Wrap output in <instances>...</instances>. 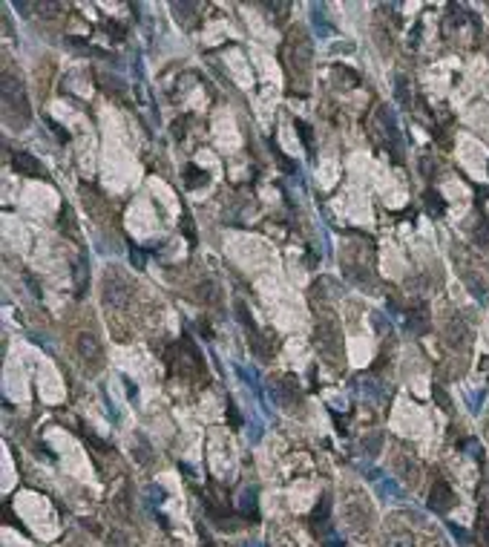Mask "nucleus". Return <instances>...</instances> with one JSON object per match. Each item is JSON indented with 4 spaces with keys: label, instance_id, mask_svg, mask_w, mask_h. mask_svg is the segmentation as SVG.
<instances>
[{
    "label": "nucleus",
    "instance_id": "obj_1",
    "mask_svg": "<svg viewBox=\"0 0 489 547\" xmlns=\"http://www.w3.org/2000/svg\"><path fill=\"white\" fill-rule=\"evenodd\" d=\"M3 104H6V121L12 118V112H17L21 127L29 124V101L23 95V84L12 72H3Z\"/></svg>",
    "mask_w": 489,
    "mask_h": 547
},
{
    "label": "nucleus",
    "instance_id": "obj_2",
    "mask_svg": "<svg viewBox=\"0 0 489 547\" xmlns=\"http://www.w3.org/2000/svg\"><path fill=\"white\" fill-rule=\"evenodd\" d=\"M130 294H132L130 282L112 268L110 274H107V279H104V299L112 303V306H127V303H130Z\"/></svg>",
    "mask_w": 489,
    "mask_h": 547
},
{
    "label": "nucleus",
    "instance_id": "obj_3",
    "mask_svg": "<svg viewBox=\"0 0 489 547\" xmlns=\"http://www.w3.org/2000/svg\"><path fill=\"white\" fill-rule=\"evenodd\" d=\"M317 346L322 349V354H328V357L340 360V354H343L340 328H337L334 323H320V326H317Z\"/></svg>",
    "mask_w": 489,
    "mask_h": 547
},
{
    "label": "nucleus",
    "instance_id": "obj_4",
    "mask_svg": "<svg viewBox=\"0 0 489 547\" xmlns=\"http://www.w3.org/2000/svg\"><path fill=\"white\" fill-rule=\"evenodd\" d=\"M78 354L87 363H92L95 369H101V360H104V349L98 343V337L95 334H81L78 337Z\"/></svg>",
    "mask_w": 489,
    "mask_h": 547
},
{
    "label": "nucleus",
    "instance_id": "obj_5",
    "mask_svg": "<svg viewBox=\"0 0 489 547\" xmlns=\"http://www.w3.org/2000/svg\"><path fill=\"white\" fill-rule=\"evenodd\" d=\"M12 164H15V170L17 173H23V176H29V179H46V170L41 167V161L35 159V156H29V153H15V159H12Z\"/></svg>",
    "mask_w": 489,
    "mask_h": 547
},
{
    "label": "nucleus",
    "instance_id": "obj_6",
    "mask_svg": "<svg viewBox=\"0 0 489 547\" xmlns=\"http://www.w3.org/2000/svg\"><path fill=\"white\" fill-rule=\"evenodd\" d=\"M452 501H455V496H452V489H449V484L446 481H435V487H432V510H449L452 507Z\"/></svg>",
    "mask_w": 489,
    "mask_h": 547
},
{
    "label": "nucleus",
    "instance_id": "obj_7",
    "mask_svg": "<svg viewBox=\"0 0 489 547\" xmlns=\"http://www.w3.org/2000/svg\"><path fill=\"white\" fill-rule=\"evenodd\" d=\"M426 328H429V311H426V306H420L415 314H409V331L423 334Z\"/></svg>",
    "mask_w": 489,
    "mask_h": 547
},
{
    "label": "nucleus",
    "instance_id": "obj_8",
    "mask_svg": "<svg viewBox=\"0 0 489 547\" xmlns=\"http://www.w3.org/2000/svg\"><path fill=\"white\" fill-rule=\"evenodd\" d=\"M58 222H61V231L64 234H69V236H78V231H75V216H72V208H61V216H58Z\"/></svg>",
    "mask_w": 489,
    "mask_h": 547
},
{
    "label": "nucleus",
    "instance_id": "obj_9",
    "mask_svg": "<svg viewBox=\"0 0 489 547\" xmlns=\"http://www.w3.org/2000/svg\"><path fill=\"white\" fill-rule=\"evenodd\" d=\"M84 294H87V259H81L75 268V297H84Z\"/></svg>",
    "mask_w": 489,
    "mask_h": 547
},
{
    "label": "nucleus",
    "instance_id": "obj_10",
    "mask_svg": "<svg viewBox=\"0 0 489 547\" xmlns=\"http://www.w3.org/2000/svg\"><path fill=\"white\" fill-rule=\"evenodd\" d=\"M184 176H187V187H202V184H207V173L205 170H199L196 164H187Z\"/></svg>",
    "mask_w": 489,
    "mask_h": 547
},
{
    "label": "nucleus",
    "instance_id": "obj_11",
    "mask_svg": "<svg viewBox=\"0 0 489 547\" xmlns=\"http://www.w3.org/2000/svg\"><path fill=\"white\" fill-rule=\"evenodd\" d=\"M426 208H429V213H435V216H440V213H443V199L438 196V193H435V190H426Z\"/></svg>",
    "mask_w": 489,
    "mask_h": 547
},
{
    "label": "nucleus",
    "instance_id": "obj_12",
    "mask_svg": "<svg viewBox=\"0 0 489 547\" xmlns=\"http://www.w3.org/2000/svg\"><path fill=\"white\" fill-rule=\"evenodd\" d=\"M386 547H415V539L409 533H392L386 539Z\"/></svg>",
    "mask_w": 489,
    "mask_h": 547
},
{
    "label": "nucleus",
    "instance_id": "obj_13",
    "mask_svg": "<svg viewBox=\"0 0 489 547\" xmlns=\"http://www.w3.org/2000/svg\"><path fill=\"white\" fill-rule=\"evenodd\" d=\"M242 510H245V516L256 518V493H245L242 496Z\"/></svg>",
    "mask_w": 489,
    "mask_h": 547
},
{
    "label": "nucleus",
    "instance_id": "obj_14",
    "mask_svg": "<svg viewBox=\"0 0 489 547\" xmlns=\"http://www.w3.org/2000/svg\"><path fill=\"white\" fill-rule=\"evenodd\" d=\"M182 231L187 234V239H190V245H196V231H193V222H190V216L184 213L182 216Z\"/></svg>",
    "mask_w": 489,
    "mask_h": 547
},
{
    "label": "nucleus",
    "instance_id": "obj_15",
    "mask_svg": "<svg viewBox=\"0 0 489 547\" xmlns=\"http://www.w3.org/2000/svg\"><path fill=\"white\" fill-rule=\"evenodd\" d=\"M328 516V496H322V501L314 507V518H325Z\"/></svg>",
    "mask_w": 489,
    "mask_h": 547
},
{
    "label": "nucleus",
    "instance_id": "obj_16",
    "mask_svg": "<svg viewBox=\"0 0 489 547\" xmlns=\"http://www.w3.org/2000/svg\"><path fill=\"white\" fill-rule=\"evenodd\" d=\"M297 130H300V136H302V141H305L308 147H311V127L305 124V121H297Z\"/></svg>",
    "mask_w": 489,
    "mask_h": 547
},
{
    "label": "nucleus",
    "instance_id": "obj_17",
    "mask_svg": "<svg viewBox=\"0 0 489 547\" xmlns=\"http://www.w3.org/2000/svg\"><path fill=\"white\" fill-rule=\"evenodd\" d=\"M107 32H110V35H115V37H124V26H118V23H107Z\"/></svg>",
    "mask_w": 489,
    "mask_h": 547
},
{
    "label": "nucleus",
    "instance_id": "obj_18",
    "mask_svg": "<svg viewBox=\"0 0 489 547\" xmlns=\"http://www.w3.org/2000/svg\"><path fill=\"white\" fill-rule=\"evenodd\" d=\"M397 98H400L403 104L409 101V98H406V81H403V78H397Z\"/></svg>",
    "mask_w": 489,
    "mask_h": 547
},
{
    "label": "nucleus",
    "instance_id": "obj_19",
    "mask_svg": "<svg viewBox=\"0 0 489 547\" xmlns=\"http://www.w3.org/2000/svg\"><path fill=\"white\" fill-rule=\"evenodd\" d=\"M49 127H52V130H55V133H58V139H61V141H66V139H69V136H66V130H64V127H61V124H55V121H49Z\"/></svg>",
    "mask_w": 489,
    "mask_h": 547
},
{
    "label": "nucleus",
    "instance_id": "obj_20",
    "mask_svg": "<svg viewBox=\"0 0 489 547\" xmlns=\"http://www.w3.org/2000/svg\"><path fill=\"white\" fill-rule=\"evenodd\" d=\"M435 398H438V401H440V403H443V409H449V406H452V403H449V398H446V394H443V392H440V389H438V386H435Z\"/></svg>",
    "mask_w": 489,
    "mask_h": 547
},
{
    "label": "nucleus",
    "instance_id": "obj_21",
    "mask_svg": "<svg viewBox=\"0 0 489 547\" xmlns=\"http://www.w3.org/2000/svg\"><path fill=\"white\" fill-rule=\"evenodd\" d=\"M481 533H483V539H486V544H489V524H481Z\"/></svg>",
    "mask_w": 489,
    "mask_h": 547
}]
</instances>
